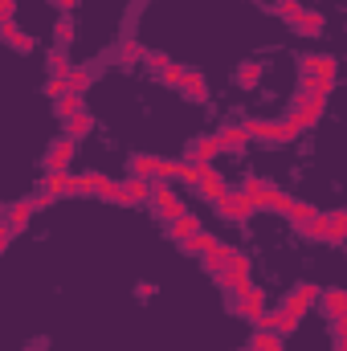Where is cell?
I'll return each instance as SVG.
<instances>
[{"mask_svg":"<svg viewBox=\"0 0 347 351\" xmlns=\"http://www.w3.org/2000/svg\"><path fill=\"white\" fill-rule=\"evenodd\" d=\"M94 192H98L102 200H119V196H123V180H115V176L94 172Z\"/></svg>","mask_w":347,"mask_h":351,"instance_id":"18","label":"cell"},{"mask_svg":"<svg viewBox=\"0 0 347 351\" xmlns=\"http://www.w3.org/2000/svg\"><path fill=\"white\" fill-rule=\"evenodd\" d=\"M86 86H90V70H70L66 74V90H78L82 94Z\"/></svg>","mask_w":347,"mask_h":351,"instance_id":"40","label":"cell"},{"mask_svg":"<svg viewBox=\"0 0 347 351\" xmlns=\"http://www.w3.org/2000/svg\"><path fill=\"white\" fill-rule=\"evenodd\" d=\"M331 86H335V82H331V78H319V74H302V94H307V98H327V94H331Z\"/></svg>","mask_w":347,"mask_h":351,"instance_id":"19","label":"cell"},{"mask_svg":"<svg viewBox=\"0 0 347 351\" xmlns=\"http://www.w3.org/2000/svg\"><path fill=\"white\" fill-rule=\"evenodd\" d=\"M200 192H204V200H217V204H221V200L229 196V188H225V180H221L217 172H208L204 180H200Z\"/></svg>","mask_w":347,"mask_h":351,"instance_id":"23","label":"cell"},{"mask_svg":"<svg viewBox=\"0 0 347 351\" xmlns=\"http://www.w3.org/2000/svg\"><path fill=\"white\" fill-rule=\"evenodd\" d=\"M261 188H265V184H261V176H246V188H241V196H246V204H250V208H258Z\"/></svg>","mask_w":347,"mask_h":351,"instance_id":"34","label":"cell"},{"mask_svg":"<svg viewBox=\"0 0 347 351\" xmlns=\"http://www.w3.org/2000/svg\"><path fill=\"white\" fill-rule=\"evenodd\" d=\"M74 33H78L74 16H62V21H58V29H53V37H58V41H74Z\"/></svg>","mask_w":347,"mask_h":351,"instance_id":"41","label":"cell"},{"mask_svg":"<svg viewBox=\"0 0 347 351\" xmlns=\"http://www.w3.org/2000/svg\"><path fill=\"white\" fill-rule=\"evenodd\" d=\"M196 229H200V221H196L192 213H180L176 221H168V237H172V241H188Z\"/></svg>","mask_w":347,"mask_h":351,"instance_id":"12","label":"cell"},{"mask_svg":"<svg viewBox=\"0 0 347 351\" xmlns=\"http://www.w3.org/2000/svg\"><path fill=\"white\" fill-rule=\"evenodd\" d=\"M152 204H156V213L164 217V221H176L180 213H184V204H180V196H176L168 184H160L156 180V188H152Z\"/></svg>","mask_w":347,"mask_h":351,"instance_id":"1","label":"cell"},{"mask_svg":"<svg viewBox=\"0 0 347 351\" xmlns=\"http://www.w3.org/2000/svg\"><path fill=\"white\" fill-rule=\"evenodd\" d=\"M298 233H302V237H315V241H327V217H323V213H315L311 221H302V225H298Z\"/></svg>","mask_w":347,"mask_h":351,"instance_id":"25","label":"cell"},{"mask_svg":"<svg viewBox=\"0 0 347 351\" xmlns=\"http://www.w3.org/2000/svg\"><path fill=\"white\" fill-rule=\"evenodd\" d=\"M74 152H78V147H74V139H66V135H62V139L49 147L45 168H49V172H66V168H70V160H74Z\"/></svg>","mask_w":347,"mask_h":351,"instance_id":"4","label":"cell"},{"mask_svg":"<svg viewBox=\"0 0 347 351\" xmlns=\"http://www.w3.org/2000/svg\"><path fill=\"white\" fill-rule=\"evenodd\" d=\"M29 217H33V204L29 200H16V204H8V213H4V221H8V229L16 233V229H25L29 225Z\"/></svg>","mask_w":347,"mask_h":351,"instance_id":"15","label":"cell"},{"mask_svg":"<svg viewBox=\"0 0 347 351\" xmlns=\"http://www.w3.org/2000/svg\"><path fill=\"white\" fill-rule=\"evenodd\" d=\"M0 41H4V45H12V49H21V53H25V49H33V37H29L25 29H16L12 21H4V25H0Z\"/></svg>","mask_w":347,"mask_h":351,"instance_id":"13","label":"cell"},{"mask_svg":"<svg viewBox=\"0 0 347 351\" xmlns=\"http://www.w3.org/2000/svg\"><path fill=\"white\" fill-rule=\"evenodd\" d=\"M258 78H261L258 62H241V66H237V82H241V86H258Z\"/></svg>","mask_w":347,"mask_h":351,"instance_id":"35","label":"cell"},{"mask_svg":"<svg viewBox=\"0 0 347 351\" xmlns=\"http://www.w3.org/2000/svg\"><path fill=\"white\" fill-rule=\"evenodd\" d=\"M152 188H156V180L127 176V180H123V196H119V204H143V200H152Z\"/></svg>","mask_w":347,"mask_h":351,"instance_id":"3","label":"cell"},{"mask_svg":"<svg viewBox=\"0 0 347 351\" xmlns=\"http://www.w3.org/2000/svg\"><path fill=\"white\" fill-rule=\"evenodd\" d=\"M143 62H147V70H152V74H160L164 66H172V58H168L164 49H147V53H143Z\"/></svg>","mask_w":347,"mask_h":351,"instance_id":"38","label":"cell"},{"mask_svg":"<svg viewBox=\"0 0 347 351\" xmlns=\"http://www.w3.org/2000/svg\"><path fill=\"white\" fill-rule=\"evenodd\" d=\"M241 127H246L250 139H278V123H270V119H250Z\"/></svg>","mask_w":347,"mask_h":351,"instance_id":"24","label":"cell"},{"mask_svg":"<svg viewBox=\"0 0 347 351\" xmlns=\"http://www.w3.org/2000/svg\"><path fill=\"white\" fill-rule=\"evenodd\" d=\"M290 204H294V196H290V192H282V188H270V184L261 188L258 208H274V213H286Z\"/></svg>","mask_w":347,"mask_h":351,"instance_id":"11","label":"cell"},{"mask_svg":"<svg viewBox=\"0 0 347 351\" xmlns=\"http://www.w3.org/2000/svg\"><path fill=\"white\" fill-rule=\"evenodd\" d=\"M319 302H323V311H327L331 319L347 315V290H339V286H331V290H319Z\"/></svg>","mask_w":347,"mask_h":351,"instance_id":"10","label":"cell"},{"mask_svg":"<svg viewBox=\"0 0 347 351\" xmlns=\"http://www.w3.org/2000/svg\"><path fill=\"white\" fill-rule=\"evenodd\" d=\"M200 258H204V269H208V274H221V269H225V265H229V258H233V250H229V245H221V241H217V245H213V250H208V254H200Z\"/></svg>","mask_w":347,"mask_h":351,"instance_id":"16","label":"cell"},{"mask_svg":"<svg viewBox=\"0 0 347 351\" xmlns=\"http://www.w3.org/2000/svg\"><path fill=\"white\" fill-rule=\"evenodd\" d=\"M160 168V156H131V164H127V176H139V180H152Z\"/></svg>","mask_w":347,"mask_h":351,"instance_id":"17","label":"cell"},{"mask_svg":"<svg viewBox=\"0 0 347 351\" xmlns=\"http://www.w3.org/2000/svg\"><path fill=\"white\" fill-rule=\"evenodd\" d=\"M213 172V164H192V160H180V168H176V180H184V184H200L204 176Z\"/></svg>","mask_w":347,"mask_h":351,"instance_id":"20","label":"cell"},{"mask_svg":"<svg viewBox=\"0 0 347 351\" xmlns=\"http://www.w3.org/2000/svg\"><path fill=\"white\" fill-rule=\"evenodd\" d=\"M221 152V143H217V135H200V139H192V147H188V160L192 164H213V156Z\"/></svg>","mask_w":347,"mask_h":351,"instance_id":"8","label":"cell"},{"mask_svg":"<svg viewBox=\"0 0 347 351\" xmlns=\"http://www.w3.org/2000/svg\"><path fill=\"white\" fill-rule=\"evenodd\" d=\"M53 4H58V8H74L78 0H53Z\"/></svg>","mask_w":347,"mask_h":351,"instance_id":"53","label":"cell"},{"mask_svg":"<svg viewBox=\"0 0 347 351\" xmlns=\"http://www.w3.org/2000/svg\"><path fill=\"white\" fill-rule=\"evenodd\" d=\"M29 204H33V213H37V208H49V204H53V196H49V192L41 188L37 196H29Z\"/></svg>","mask_w":347,"mask_h":351,"instance_id":"48","label":"cell"},{"mask_svg":"<svg viewBox=\"0 0 347 351\" xmlns=\"http://www.w3.org/2000/svg\"><path fill=\"white\" fill-rule=\"evenodd\" d=\"M217 282H221L225 290H233V294H241V290L250 286V278H246V274H229V269H221V274H217Z\"/></svg>","mask_w":347,"mask_h":351,"instance_id":"33","label":"cell"},{"mask_svg":"<svg viewBox=\"0 0 347 351\" xmlns=\"http://www.w3.org/2000/svg\"><path fill=\"white\" fill-rule=\"evenodd\" d=\"M217 143H221V152H241V147L250 143V135H246L241 123H225V127L217 131Z\"/></svg>","mask_w":347,"mask_h":351,"instance_id":"6","label":"cell"},{"mask_svg":"<svg viewBox=\"0 0 347 351\" xmlns=\"http://www.w3.org/2000/svg\"><path fill=\"white\" fill-rule=\"evenodd\" d=\"M315 58H319V53H302V62H298V70H302V74H315Z\"/></svg>","mask_w":347,"mask_h":351,"instance_id":"51","label":"cell"},{"mask_svg":"<svg viewBox=\"0 0 347 351\" xmlns=\"http://www.w3.org/2000/svg\"><path fill=\"white\" fill-rule=\"evenodd\" d=\"M45 94H49V98L66 94V78H49V82H45Z\"/></svg>","mask_w":347,"mask_h":351,"instance_id":"49","label":"cell"},{"mask_svg":"<svg viewBox=\"0 0 347 351\" xmlns=\"http://www.w3.org/2000/svg\"><path fill=\"white\" fill-rule=\"evenodd\" d=\"M298 323H302V315H294V311H278V335H294Z\"/></svg>","mask_w":347,"mask_h":351,"instance_id":"37","label":"cell"},{"mask_svg":"<svg viewBox=\"0 0 347 351\" xmlns=\"http://www.w3.org/2000/svg\"><path fill=\"white\" fill-rule=\"evenodd\" d=\"M315 74H319V78H331V82H335V78H339V62H335L331 53H323V58H315Z\"/></svg>","mask_w":347,"mask_h":351,"instance_id":"31","label":"cell"},{"mask_svg":"<svg viewBox=\"0 0 347 351\" xmlns=\"http://www.w3.org/2000/svg\"><path fill=\"white\" fill-rule=\"evenodd\" d=\"M237 298H241V302H237V311H241V315H250V319H258L261 311H265V290H261V286H246Z\"/></svg>","mask_w":347,"mask_h":351,"instance_id":"9","label":"cell"},{"mask_svg":"<svg viewBox=\"0 0 347 351\" xmlns=\"http://www.w3.org/2000/svg\"><path fill=\"white\" fill-rule=\"evenodd\" d=\"M176 168H180V160H160L156 176H164V180H176Z\"/></svg>","mask_w":347,"mask_h":351,"instance_id":"47","label":"cell"},{"mask_svg":"<svg viewBox=\"0 0 347 351\" xmlns=\"http://www.w3.org/2000/svg\"><path fill=\"white\" fill-rule=\"evenodd\" d=\"M70 192L90 196V192H94V172H90V176H70Z\"/></svg>","mask_w":347,"mask_h":351,"instance_id":"42","label":"cell"},{"mask_svg":"<svg viewBox=\"0 0 347 351\" xmlns=\"http://www.w3.org/2000/svg\"><path fill=\"white\" fill-rule=\"evenodd\" d=\"M217 213H221L225 221H233V225H241V221H250V213H254V208L246 204V196H241V192H229V196H225V200L217 204Z\"/></svg>","mask_w":347,"mask_h":351,"instance_id":"5","label":"cell"},{"mask_svg":"<svg viewBox=\"0 0 347 351\" xmlns=\"http://www.w3.org/2000/svg\"><path fill=\"white\" fill-rule=\"evenodd\" d=\"M90 131H94V119H90L86 110H74V114L66 119V139H82Z\"/></svg>","mask_w":347,"mask_h":351,"instance_id":"14","label":"cell"},{"mask_svg":"<svg viewBox=\"0 0 347 351\" xmlns=\"http://www.w3.org/2000/svg\"><path fill=\"white\" fill-rule=\"evenodd\" d=\"M315 213H319V208H315V204H307V200H294V204L286 208V217H290L294 225H302V221H311Z\"/></svg>","mask_w":347,"mask_h":351,"instance_id":"32","label":"cell"},{"mask_svg":"<svg viewBox=\"0 0 347 351\" xmlns=\"http://www.w3.org/2000/svg\"><path fill=\"white\" fill-rule=\"evenodd\" d=\"M45 192H49L53 200H58V196H66V192H70V176H66V172H49V176H45Z\"/></svg>","mask_w":347,"mask_h":351,"instance_id":"29","label":"cell"},{"mask_svg":"<svg viewBox=\"0 0 347 351\" xmlns=\"http://www.w3.org/2000/svg\"><path fill=\"white\" fill-rule=\"evenodd\" d=\"M45 66H49V78H66V74H70V62H66V53H62V49H53Z\"/></svg>","mask_w":347,"mask_h":351,"instance_id":"36","label":"cell"},{"mask_svg":"<svg viewBox=\"0 0 347 351\" xmlns=\"http://www.w3.org/2000/svg\"><path fill=\"white\" fill-rule=\"evenodd\" d=\"M315 298H319V286H315V282H298V286H294V290L286 294V302H282V311H294V315H307Z\"/></svg>","mask_w":347,"mask_h":351,"instance_id":"2","label":"cell"},{"mask_svg":"<svg viewBox=\"0 0 347 351\" xmlns=\"http://www.w3.org/2000/svg\"><path fill=\"white\" fill-rule=\"evenodd\" d=\"M246 351H254V348H246Z\"/></svg>","mask_w":347,"mask_h":351,"instance_id":"54","label":"cell"},{"mask_svg":"<svg viewBox=\"0 0 347 351\" xmlns=\"http://www.w3.org/2000/svg\"><path fill=\"white\" fill-rule=\"evenodd\" d=\"M143 53H147V49H143V45L135 41V37L119 45V62H123V66H135V62H143Z\"/></svg>","mask_w":347,"mask_h":351,"instance_id":"28","label":"cell"},{"mask_svg":"<svg viewBox=\"0 0 347 351\" xmlns=\"http://www.w3.org/2000/svg\"><path fill=\"white\" fill-rule=\"evenodd\" d=\"M250 348L254 351H282V335H278V331H258V335L250 339Z\"/></svg>","mask_w":347,"mask_h":351,"instance_id":"27","label":"cell"},{"mask_svg":"<svg viewBox=\"0 0 347 351\" xmlns=\"http://www.w3.org/2000/svg\"><path fill=\"white\" fill-rule=\"evenodd\" d=\"M180 90H184V98H188V102H204V98H208V82H204V74H200V70H184Z\"/></svg>","mask_w":347,"mask_h":351,"instance_id":"7","label":"cell"},{"mask_svg":"<svg viewBox=\"0 0 347 351\" xmlns=\"http://www.w3.org/2000/svg\"><path fill=\"white\" fill-rule=\"evenodd\" d=\"M254 323H258V331H278V311H261Z\"/></svg>","mask_w":347,"mask_h":351,"instance_id":"45","label":"cell"},{"mask_svg":"<svg viewBox=\"0 0 347 351\" xmlns=\"http://www.w3.org/2000/svg\"><path fill=\"white\" fill-rule=\"evenodd\" d=\"M8 241H12V229H8V221H0V250H4Z\"/></svg>","mask_w":347,"mask_h":351,"instance_id":"52","label":"cell"},{"mask_svg":"<svg viewBox=\"0 0 347 351\" xmlns=\"http://www.w3.org/2000/svg\"><path fill=\"white\" fill-rule=\"evenodd\" d=\"M290 25H294L298 33H307V37H315V33H323V12H307V8H302V12H298V16H294Z\"/></svg>","mask_w":347,"mask_h":351,"instance_id":"21","label":"cell"},{"mask_svg":"<svg viewBox=\"0 0 347 351\" xmlns=\"http://www.w3.org/2000/svg\"><path fill=\"white\" fill-rule=\"evenodd\" d=\"M225 269H229V274H246V278H250V258H246V254H233Z\"/></svg>","mask_w":347,"mask_h":351,"instance_id":"46","label":"cell"},{"mask_svg":"<svg viewBox=\"0 0 347 351\" xmlns=\"http://www.w3.org/2000/svg\"><path fill=\"white\" fill-rule=\"evenodd\" d=\"M344 233H347V213L344 208H335V213L327 217V241H339Z\"/></svg>","mask_w":347,"mask_h":351,"instance_id":"30","label":"cell"},{"mask_svg":"<svg viewBox=\"0 0 347 351\" xmlns=\"http://www.w3.org/2000/svg\"><path fill=\"white\" fill-rule=\"evenodd\" d=\"M274 12H282L286 21H294V16L302 12V4H298V0H274Z\"/></svg>","mask_w":347,"mask_h":351,"instance_id":"44","label":"cell"},{"mask_svg":"<svg viewBox=\"0 0 347 351\" xmlns=\"http://www.w3.org/2000/svg\"><path fill=\"white\" fill-rule=\"evenodd\" d=\"M180 78H184V66H164V70H160V82H164V86H180Z\"/></svg>","mask_w":347,"mask_h":351,"instance_id":"43","label":"cell"},{"mask_svg":"<svg viewBox=\"0 0 347 351\" xmlns=\"http://www.w3.org/2000/svg\"><path fill=\"white\" fill-rule=\"evenodd\" d=\"M302 135V123L294 119V114H286L282 123H278V139H298Z\"/></svg>","mask_w":347,"mask_h":351,"instance_id":"39","label":"cell"},{"mask_svg":"<svg viewBox=\"0 0 347 351\" xmlns=\"http://www.w3.org/2000/svg\"><path fill=\"white\" fill-rule=\"evenodd\" d=\"M82 102H86V98H82L78 90H66V94H58V98H53V110H58L62 119H70L74 110H82Z\"/></svg>","mask_w":347,"mask_h":351,"instance_id":"22","label":"cell"},{"mask_svg":"<svg viewBox=\"0 0 347 351\" xmlns=\"http://www.w3.org/2000/svg\"><path fill=\"white\" fill-rule=\"evenodd\" d=\"M180 245H184L188 254H208V250L217 245V237H213V233H204V229H196V233H192L188 241H180Z\"/></svg>","mask_w":347,"mask_h":351,"instance_id":"26","label":"cell"},{"mask_svg":"<svg viewBox=\"0 0 347 351\" xmlns=\"http://www.w3.org/2000/svg\"><path fill=\"white\" fill-rule=\"evenodd\" d=\"M12 12H16V0H0V25L12 21Z\"/></svg>","mask_w":347,"mask_h":351,"instance_id":"50","label":"cell"}]
</instances>
